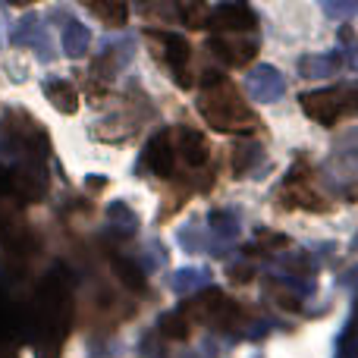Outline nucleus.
Masks as SVG:
<instances>
[{"label":"nucleus","mask_w":358,"mask_h":358,"mask_svg":"<svg viewBox=\"0 0 358 358\" xmlns=\"http://www.w3.org/2000/svg\"><path fill=\"white\" fill-rule=\"evenodd\" d=\"M204 94L198 101V110L208 120L210 129L217 132H255L258 129V117L248 110L242 94L236 92L233 82H227L220 73H204L201 79Z\"/></svg>","instance_id":"obj_1"},{"label":"nucleus","mask_w":358,"mask_h":358,"mask_svg":"<svg viewBox=\"0 0 358 358\" xmlns=\"http://www.w3.org/2000/svg\"><path fill=\"white\" fill-rule=\"evenodd\" d=\"M88 10H92L104 25H110V29H120V25L126 22V16H129L126 3H88Z\"/></svg>","instance_id":"obj_12"},{"label":"nucleus","mask_w":358,"mask_h":358,"mask_svg":"<svg viewBox=\"0 0 358 358\" xmlns=\"http://www.w3.org/2000/svg\"><path fill=\"white\" fill-rule=\"evenodd\" d=\"M208 29L217 31H252L255 29V13L242 3H223L210 10Z\"/></svg>","instance_id":"obj_6"},{"label":"nucleus","mask_w":358,"mask_h":358,"mask_svg":"<svg viewBox=\"0 0 358 358\" xmlns=\"http://www.w3.org/2000/svg\"><path fill=\"white\" fill-rule=\"evenodd\" d=\"M201 277H204V273H198V271H179L173 277V289L176 292H189L192 286L201 283Z\"/></svg>","instance_id":"obj_18"},{"label":"nucleus","mask_w":358,"mask_h":358,"mask_svg":"<svg viewBox=\"0 0 358 358\" xmlns=\"http://www.w3.org/2000/svg\"><path fill=\"white\" fill-rule=\"evenodd\" d=\"M44 92H48V101L60 113H76L79 110V92L73 88V82L57 79V82H50V85H44Z\"/></svg>","instance_id":"obj_10"},{"label":"nucleus","mask_w":358,"mask_h":358,"mask_svg":"<svg viewBox=\"0 0 358 358\" xmlns=\"http://www.w3.org/2000/svg\"><path fill=\"white\" fill-rule=\"evenodd\" d=\"M179 16L189 29H208V19H210V6L204 3H185L179 6Z\"/></svg>","instance_id":"obj_15"},{"label":"nucleus","mask_w":358,"mask_h":358,"mask_svg":"<svg viewBox=\"0 0 358 358\" xmlns=\"http://www.w3.org/2000/svg\"><path fill=\"white\" fill-rule=\"evenodd\" d=\"M38 358H60V343H48V346H41V355Z\"/></svg>","instance_id":"obj_20"},{"label":"nucleus","mask_w":358,"mask_h":358,"mask_svg":"<svg viewBox=\"0 0 358 358\" xmlns=\"http://www.w3.org/2000/svg\"><path fill=\"white\" fill-rule=\"evenodd\" d=\"M233 280H239V283L252 280V267H233Z\"/></svg>","instance_id":"obj_21"},{"label":"nucleus","mask_w":358,"mask_h":358,"mask_svg":"<svg viewBox=\"0 0 358 358\" xmlns=\"http://www.w3.org/2000/svg\"><path fill=\"white\" fill-rule=\"evenodd\" d=\"M113 271L120 273V280H123V286H129L132 292H145V273L138 271L132 261H120L113 258Z\"/></svg>","instance_id":"obj_13"},{"label":"nucleus","mask_w":358,"mask_h":358,"mask_svg":"<svg viewBox=\"0 0 358 358\" xmlns=\"http://www.w3.org/2000/svg\"><path fill=\"white\" fill-rule=\"evenodd\" d=\"M349 63H352V69H358V48H355V54L349 57Z\"/></svg>","instance_id":"obj_22"},{"label":"nucleus","mask_w":358,"mask_h":358,"mask_svg":"<svg viewBox=\"0 0 358 358\" xmlns=\"http://www.w3.org/2000/svg\"><path fill=\"white\" fill-rule=\"evenodd\" d=\"M173 161H176L173 132H157V136L148 142V151H145L148 170L157 176H173Z\"/></svg>","instance_id":"obj_7"},{"label":"nucleus","mask_w":358,"mask_h":358,"mask_svg":"<svg viewBox=\"0 0 358 358\" xmlns=\"http://www.w3.org/2000/svg\"><path fill=\"white\" fill-rule=\"evenodd\" d=\"M299 66L305 76H330L334 73V57H305Z\"/></svg>","instance_id":"obj_16"},{"label":"nucleus","mask_w":358,"mask_h":358,"mask_svg":"<svg viewBox=\"0 0 358 358\" xmlns=\"http://www.w3.org/2000/svg\"><path fill=\"white\" fill-rule=\"evenodd\" d=\"M210 223H214V229H217V233H223V236H233L236 233V220L229 214H210Z\"/></svg>","instance_id":"obj_19"},{"label":"nucleus","mask_w":358,"mask_h":358,"mask_svg":"<svg viewBox=\"0 0 358 358\" xmlns=\"http://www.w3.org/2000/svg\"><path fill=\"white\" fill-rule=\"evenodd\" d=\"M311 173L305 167H296L289 176H286V185L280 192L286 208H305V210H327V201L311 189Z\"/></svg>","instance_id":"obj_3"},{"label":"nucleus","mask_w":358,"mask_h":358,"mask_svg":"<svg viewBox=\"0 0 358 358\" xmlns=\"http://www.w3.org/2000/svg\"><path fill=\"white\" fill-rule=\"evenodd\" d=\"M208 50L223 60L227 66H245L255 54H258V44L255 41H242V38H210Z\"/></svg>","instance_id":"obj_8"},{"label":"nucleus","mask_w":358,"mask_h":358,"mask_svg":"<svg viewBox=\"0 0 358 358\" xmlns=\"http://www.w3.org/2000/svg\"><path fill=\"white\" fill-rule=\"evenodd\" d=\"M173 142H176V151H179V157H182L185 167L198 170V167H204V164L210 161L208 138H204L198 129H192V126H176V129H173Z\"/></svg>","instance_id":"obj_4"},{"label":"nucleus","mask_w":358,"mask_h":358,"mask_svg":"<svg viewBox=\"0 0 358 358\" xmlns=\"http://www.w3.org/2000/svg\"><path fill=\"white\" fill-rule=\"evenodd\" d=\"M3 358H16V355H3Z\"/></svg>","instance_id":"obj_23"},{"label":"nucleus","mask_w":358,"mask_h":358,"mask_svg":"<svg viewBox=\"0 0 358 358\" xmlns=\"http://www.w3.org/2000/svg\"><path fill=\"white\" fill-rule=\"evenodd\" d=\"M151 41H157L164 48V57H167V63H170V69H173L179 85L189 88L192 85V79H189V57H192L189 41L179 35H157V31H151Z\"/></svg>","instance_id":"obj_5"},{"label":"nucleus","mask_w":358,"mask_h":358,"mask_svg":"<svg viewBox=\"0 0 358 358\" xmlns=\"http://www.w3.org/2000/svg\"><path fill=\"white\" fill-rule=\"evenodd\" d=\"M88 41H92V35L79 22H69L66 31H63V50H66V57H82L88 50Z\"/></svg>","instance_id":"obj_11"},{"label":"nucleus","mask_w":358,"mask_h":358,"mask_svg":"<svg viewBox=\"0 0 358 358\" xmlns=\"http://www.w3.org/2000/svg\"><path fill=\"white\" fill-rule=\"evenodd\" d=\"M248 88H252V94L258 101H273L283 92V79H280V73L273 66H261L258 73L248 79Z\"/></svg>","instance_id":"obj_9"},{"label":"nucleus","mask_w":358,"mask_h":358,"mask_svg":"<svg viewBox=\"0 0 358 358\" xmlns=\"http://www.w3.org/2000/svg\"><path fill=\"white\" fill-rule=\"evenodd\" d=\"M302 110L321 126H336L346 113H358V88H324L302 94Z\"/></svg>","instance_id":"obj_2"},{"label":"nucleus","mask_w":358,"mask_h":358,"mask_svg":"<svg viewBox=\"0 0 358 358\" xmlns=\"http://www.w3.org/2000/svg\"><path fill=\"white\" fill-rule=\"evenodd\" d=\"M255 161H258V148H255V145H239V148L233 151V170L236 173H245Z\"/></svg>","instance_id":"obj_17"},{"label":"nucleus","mask_w":358,"mask_h":358,"mask_svg":"<svg viewBox=\"0 0 358 358\" xmlns=\"http://www.w3.org/2000/svg\"><path fill=\"white\" fill-rule=\"evenodd\" d=\"M192 324H189V317H182L176 311V315H164L161 317V334L167 336V340H189V334H192Z\"/></svg>","instance_id":"obj_14"}]
</instances>
